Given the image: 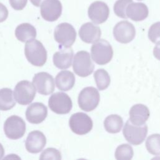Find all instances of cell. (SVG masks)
<instances>
[{"label": "cell", "instance_id": "6da1fadb", "mask_svg": "<svg viewBox=\"0 0 160 160\" xmlns=\"http://www.w3.org/2000/svg\"><path fill=\"white\" fill-rule=\"evenodd\" d=\"M24 53L27 60L36 66H43L47 60V51L38 40L32 39L26 42Z\"/></svg>", "mask_w": 160, "mask_h": 160}, {"label": "cell", "instance_id": "7a4b0ae2", "mask_svg": "<svg viewBox=\"0 0 160 160\" xmlns=\"http://www.w3.org/2000/svg\"><path fill=\"white\" fill-rule=\"evenodd\" d=\"M91 57L98 64L104 65L108 63L113 56V50L111 44L105 39H99L91 46Z\"/></svg>", "mask_w": 160, "mask_h": 160}, {"label": "cell", "instance_id": "3957f363", "mask_svg": "<svg viewBox=\"0 0 160 160\" xmlns=\"http://www.w3.org/2000/svg\"><path fill=\"white\" fill-rule=\"evenodd\" d=\"M36 92V89L32 83L26 80H22L16 85L13 96L18 104L28 105L34 99Z\"/></svg>", "mask_w": 160, "mask_h": 160}, {"label": "cell", "instance_id": "277c9868", "mask_svg": "<svg viewBox=\"0 0 160 160\" xmlns=\"http://www.w3.org/2000/svg\"><path fill=\"white\" fill-rule=\"evenodd\" d=\"M72 68L74 72L81 77H86L94 71V65L90 54L85 51H78L74 56Z\"/></svg>", "mask_w": 160, "mask_h": 160}, {"label": "cell", "instance_id": "5b68a950", "mask_svg": "<svg viewBox=\"0 0 160 160\" xmlns=\"http://www.w3.org/2000/svg\"><path fill=\"white\" fill-rule=\"evenodd\" d=\"M148 133V126L133 124L130 120H128L123 128V135L126 139L132 145H139L145 139Z\"/></svg>", "mask_w": 160, "mask_h": 160}, {"label": "cell", "instance_id": "8992f818", "mask_svg": "<svg viewBox=\"0 0 160 160\" xmlns=\"http://www.w3.org/2000/svg\"><path fill=\"white\" fill-rule=\"evenodd\" d=\"M100 100L99 93L94 87H86L79 94L78 104L80 108L86 112L94 110L98 105Z\"/></svg>", "mask_w": 160, "mask_h": 160}, {"label": "cell", "instance_id": "52a82bcc", "mask_svg": "<svg viewBox=\"0 0 160 160\" xmlns=\"http://www.w3.org/2000/svg\"><path fill=\"white\" fill-rule=\"evenodd\" d=\"M48 105L52 111L58 114L69 113L72 107L70 97L62 92L52 94L49 99Z\"/></svg>", "mask_w": 160, "mask_h": 160}, {"label": "cell", "instance_id": "ba28073f", "mask_svg": "<svg viewBox=\"0 0 160 160\" xmlns=\"http://www.w3.org/2000/svg\"><path fill=\"white\" fill-rule=\"evenodd\" d=\"M5 135L11 139L22 138L26 132V123L21 117L12 115L9 117L4 124Z\"/></svg>", "mask_w": 160, "mask_h": 160}, {"label": "cell", "instance_id": "9c48e42d", "mask_svg": "<svg viewBox=\"0 0 160 160\" xmlns=\"http://www.w3.org/2000/svg\"><path fill=\"white\" fill-rule=\"evenodd\" d=\"M54 39L63 47H71L76 38V32L74 27L68 23L62 22L58 24L54 32Z\"/></svg>", "mask_w": 160, "mask_h": 160}, {"label": "cell", "instance_id": "30bf717a", "mask_svg": "<svg viewBox=\"0 0 160 160\" xmlns=\"http://www.w3.org/2000/svg\"><path fill=\"white\" fill-rule=\"evenodd\" d=\"M69 124L72 131L78 135L88 133L93 126L91 118L83 112L73 114L69 119Z\"/></svg>", "mask_w": 160, "mask_h": 160}, {"label": "cell", "instance_id": "8fae6325", "mask_svg": "<svg viewBox=\"0 0 160 160\" xmlns=\"http://www.w3.org/2000/svg\"><path fill=\"white\" fill-rule=\"evenodd\" d=\"M62 6L59 0H43L40 12L42 18L49 22L56 21L61 15Z\"/></svg>", "mask_w": 160, "mask_h": 160}, {"label": "cell", "instance_id": "7c38bea8", "mask_svg": "<svg viewBox=\"0 0 160 160\" xmlns=\"http://www.w3.org/2000/svg\"><path fill=\"white\" fill-rule=\"evenodd\" d=\"M32 84L38 93L49 95L54 91L55 84L53 77L48 72H40L34 75Z\"/></svg>", "mask_w": 160, "mask_h": 160}, {"label": "cell", "instance_id": "4fadbf2b", "mask_svg": "<svg viewBox=\"0 0 160 160\" xmlns=\"http://www.w3.org/2000/svg\"><path fill=\"white\" fill-rule=\"evenodd\" d=\"M113 35L116 41L121 43L126 44L135 37L136 29L134 26L128 21L118 22L113 29Z\"/></svg>", "mask_w": 160, "mask_h": 160}, {"label": "cell", "instance_id": "5bb4252c", "mask_svg": "<svg viewBox=\"0 0 160 160\" xmlns=\"http://www.w3.org/2000/svg\"><path fill=\"white\" fill-rule=\"evenodd\" d=\"M89 19L95 24H99L104 22L108 18L109 9L104 2L94 1L89 6L88 11Z\"/></svg>", "mask_w": 160, "mask_h": 160}, {"label": "cell", "instance_id": "9a60e30c", "mask_svg": "<svg viewBox=\"0 0 160 160\" xmlns=\"http://www.w3.org/2000/svg\"><path fill=\"white\" fill-rule=\"evenodd\" d=\"M48 116L47 107L42 102H34L30 104L26 111V119L32 124H39L44 121Z\"/></svg>", "mask_w": 160, "mask_h": 160}, {"label": "cell", "instance_id": "2e32d148", "mask_svg": "<svg viewBox=\"0 0 160 160\" xmlns=\"http://www.w3.org/2000/svg\"><path fill=\"white\" fill-rule=\"evenodd\" d=\"M46 144L45 135L39 131H33L29 133L25 142V147L29 152L36 154L43 149Z\"/></svg>", "mask_w": 160, "mask_h": 160}, {"label": "cell", "instance_id": "e0dca14e", "mask_svg": "<svg viewBox=\"0 0 160 160\" xmlns=\"http://www.w3.org/2000/svg\"><path fill=\"white\" fill-rule=\"evenodd\" d=\"M73 55V51L70 47L61 46L59 51L56 52L53 55V63L59 69H68L71 66Z\"/></svg>", "mask_w": 160, "mask_h": 160}, {"label": "cell", "instance_id": "ac0fdd59", "mask_svg": "<svg viewBox=\"0 0 160 160\" xmlns=\"http://www.w3.org/2000/svg\"><path fill=\"white\" fill-rule=\"evenodd\" d=\"M79 35L82 41L86 43H94L99 39L101 31L99 26L92 22H86L80 28Z\"/></svg>", "mask_w": 160, "mask_h": 160}, {"label": "cell", "instance_id": "d6986e66", "mask_svg": "<svg viewBox=\"0 0 160 160\" xmlns=\"http://www.w3.org/2000/svg\"><path fill=\"white\" fill-rule=\"evenodd\" d=\"M149 14L148 6L142 2H131L126 9L127 18L134 21H141L144 20Z\"/></svg>", "mask_w": 160, "mask_h": 160}, {"label": "cell", "instance_id": "ffe728a7", "mask_svg": "<svg viewBox=\"0 0 160 160\" xmlns=\"http://www.w3.org/2000/svg\"><path fill=\"white\" fill-rule=\"evenodd\" d=\"M149 115V110L147 106L137 104L131 107L129 111V120L133 124L140 126L145 124Z\"/></svg>", "mask_w": 160, "mask_h": 160}, {"label": "cell", "instance_id": "44dd1931", "mask_svg": "<svg viewBox=\"0 0 160 160\" xmlns=\"http://www.w3.org/2000/svg\"><path fill=\"white\" fill-rule=\"evenodd\" d=\"M55 82L56 87L61 91H67L72 88L75 83L74 74L67 70L60 71L56 76Z\"/></svg>", "mask_w": 160, "mask_h": 160}, {"label": "cell", "instance_id": "7402d4cb", "mask_svg": "<svg viewBox=\"0 0 160 160\" xmlns=\"http://www.w3.org/2000/svg\"><path fill=\"white\" fill-rule=\"evenodd\" d=\"M15 36L19 41L26 42L36 37V28L29 23H22L16 27Z\"/></svg>", "mask_w": 160, "mask_h": 160}, {"label": "cell", "instance_id": "603a6c76", "mask_svg": "<svg viewBox=\"0 0 160 160\" xmlns=\"http://www.w3.org/2000/svg\"><path fill=\"white\" fill-rule=\"evenodd\" d=\"M16 105L15 99L13 98L12 91L7 88L0 89V110L8 111Z\"/></svg>", "mask_w": 160, "mask_h": 160}, {"label": "cell", "instance_id": "cb8c5ba5", "mask_svg": "<svg viewBox=\"0 0 160 160\" xmlns=\"http://www.w3.org/2000/svg\"><path fill=\"white\" fill-rule=\"evenodd\" d=\"M123 125V121L121 116L117 114L108 116L104 121V128L109 133L119 132Z\"/></svg>", "mask_w": 160, "mask_h": 160}, {"label": "cell", "instance_id": "d4e9b609", "mask_svg": "<svg viewBox=\"0 0 160 160\" xmlns=\"http://www.w3.org/2000/svg\"><path fill=\"white\" fill-rule=\"evenodd\" d=\"M94 78L96 86L99 90L106 89L109 86L111 82L109 74L103 69H99L96 71L94 74Z\"/></svg>", "mask_w": 160, "mask_h": 160}, {"label": "cell", "instance_id": "484cf974", "mask_svg": "<svg viewBox=\"0 0 160 160\" xmlns=\"http://www.w3.org/2000/svg\"><path fill=\"white\" fill-rule=\"evenodd\" d=\"M146 147L148 152L153 155H160V134H154L148 137Z\"/></svg>", "mask_w": 160, "mask_h": 160}, {"label": "cell", "instance_id": "4316f807", "mask_svg": "<svg viewBox=\"0 0 160 160\" xmlns=\"http://www.w3.org/2000/svg\"><path fill=\"white\" fill-rule=\"evenodd\" d=\"M132 147L128 144L119 145L116 149L115 158L118 160H129L133 156Z\"/></svg>", "mask_w": 160, "mask_h": 160}, {"label": "cell", "instance_id": "83f0119b", "mask_svg": "<svg viewBox=\"0 0 160 160\" xmlns=\"http://www.w3.org/2000/svg\"><path fill=\"white\" fill-rule=\"evenodd\" d=\"M133 2L132 0H118L114 5V12L116 16L121 18H128L126 14V9L128 5Z\"/></svg>", "mask_w": 160, "mask_h": 160}, {"label": "cell", "instance_id": "f1b7e54d", "mask_svg": "<svg viewBox=\"0 0 160 160\" xmlns=\"http://www.w3.org/2000/svg\"><path fill=\"white\" fill-rule=\"evenodd\" d=\"M39 159H61V152L56 149L49 148L46 149L41 154Z\"/></svg>", "mask_w": 160, "mask_h": 160}, {"label": "cell", "instance_id": "f546056e", "mask_svg": "<svg viewBox=\"0 0 160 160\" xmlns=\"http://www.w3.org/2000/svg\"><path fill=\"white\" fill-rule=\"evenodd\" d=\"M148 38L154 43L160 41V21L151 26L148 31Z\"/></svg>", "mask_w": 160, "mask_h": 160}, {"label": "cell", "instance_id": "4dcf8cb0", "mask_svg": "<svg viewBox=\"0 0 160 160\" xmlns=\"http://www.w3.org/2000/svg\"><path fill=\"white\" fill-rule=\"evenodd\" d=\"M11 6L15 10L23 9L28 2V0H9Z\"/></svg>", "mask_w": 160, "mask_h": 160}, {"label": "cell", "instance_id": "1f68e13d", "mask_svg": "<svg viewBox=\"0 0 160 160\" xmlns=\"http://www.w3.org/2000/svg\"><path fill=\"white\" fill-rule=\"evenodd\" d=\"M8 10L7 8L0 2V22H4L8 17Z\"/></svg>", "mask_w": 160, "mask_h": 160}, {"label": "cell", "instance_id": "d6a6232c", "mask_svg": "<svg viewBox=\"0 0 160 160\" xmlns=\"http://www.w3.org/2000/svg\"><path fill=\"white\" fill-rule=\"evenodd\" d=\"M153 54L156 59L160 61V41L156 42L153 49Z\"/></svg>", "mask_w": 160, "mask_h": 160}, {"label": "cell", "instance_id": "836d02e7", "mask_svg": "<svg viewBox=\"0 0 160 160\" xmlns=\"http://www.w3.org/2000/svg\"><path fill=\"white\" fill-rule=\"evenodd\" d=\"M30 1L34 6L39 7L40 6V4H41L42 0H30Z\"/></svg>", "mask_w": 160, "mask_h": 160}, {"label": "cell", "instance_id": "e575fe53", "mask_svg": "<svg viewBox=\"0 0 160 160\" xmlns=\"http://www.w3.org/2000/svg\"><path fill=\"white\" fill-rule=\"evenodd\" d=\"M4 155V149L2 145L0 143V159H1Z\"/></svg>", "mask_w": 160, "mask_h": 160}, {"label": "cell", "instance_id": "d590c367", "mask_svg": "<svg viewBox=\"0 0 160 160\" xmlns=\"http://www.w3.org/2000/svg\"><path fill=\"white\" fill-rule=\"evenodd\" d=\"M138 1H141V0H138Z\"/></svg>", "mask_w": 160, "mask_h": 160}]
</instances>
